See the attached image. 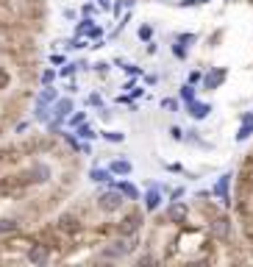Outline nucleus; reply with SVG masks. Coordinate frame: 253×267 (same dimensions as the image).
<instances>
[{"label": "nucleus", "instance_id": "7ed1b4c3", "mask_svg": "<svg viewBox=\"0 0 253 267\" xmlns=\"http://www.w3.org/2000/svg\"><path fill=\"white\" fill-rule=\"evenodd\" d=\"M72 36H84V39H95V42H100V39H103V28L97 25L92 17H84L78 25H75V34Z\"/></svg>", "mask_w": 253, "mask_h": 267}, {"label": "nucleus", "instance_id": "72a5a7b5", "mask_svg": "<svg viewBox=\"0 0 253 267\" xmlns=\"http://www.w3.org/2000/svg\"><path fill=\"white\" fill-rule=\"evenodd\" d=\"M53 81H56V73H53V70H45V73H42V84L45 86H53Z\"/></svg>", "mask_w": 253, "mask_h": 267}, {"label": "nucleus", "instance_id": "79ce46f5", "mask_svg": "<svg viewBox=\"0 0 253 267\" xmlns=\"http://www.w3.org/2000/svg\"><path fill=\"white\" fill-rule=\"evenodd\" d=\"M134 86H137V81H134V78H131V81H125V84H122V89H125V92H131Z\"/></svg>", "mask_w": 253, "mask_h": 267}, {"label": "nucleus", "instance_id": "f3484780", "mask_svg": "<svg viewBox=\"0 0 253 267\" xmlns=\"http://www.w3.org/2000/svg\"><path fill=\"white\" fill-rule=\"evenodd\" d=\"M112 187H117V190H120L128 200H139V190H137V187H134L131 181H114Z\"/></svg>", "mask_w": 253, "mask_h": 267}, {"label": "nucleus", "instance_id": "9d476101", "mask_svg": "<svg viewBox=\"0 0 253 267\" xmlns=\"http://www.w3.org/2000/svg\"><path fill=\"white\" fill-rule=\"evenodd\" d=\"M186 114L192 117V120H206L211 114V103H203V100H192V103H186Z\"/></svg>", "mask_w": 253, "mask_h": 267}, {"label": "nucleus", "instance_id": "4468645a", "mask_svg": "<svg viewBox=\"0 0 253 267\" xmlns=\"http://www.w3.org/2000/svg\"><path fill=\"white\" fill-rule=\"evenodd\" d=\"M89 181L112 187V184H114V172L112 170H103V167H92V170H89Z\"/></svg>", "mask_w": 253, "mask_h": 267}, {"label": "nucleus", "instance_id": "c85d7f7f", "mask_svg": "<svg viewBox=\"0 0 253 267\" xmlns=\"http://www.w3.org/2000/svg\"><path fill=\"white\" fill-rule=\"evenodd\" d=\"M203 3H211V0H178V9H192V6H203Z\"/></svg>", "mask_w": 253, "mask_h": 267}, {"label": "nucleus", "instance_id": "b1692460", "mask_svg": "<svg viewBox=\"0 0 253 267\" xmlns=\"http://www.w3.org/2000/svg\"><path fill=\"white\" fill-rule=\"evenodd\" d=\"M175 42H181L184 48H189V45L198 42V34H192V31H186V34H178V36H175Z\"/></svg>", "mask_w": 253, "mask_h": 267}, {"label": "nucleus", "instance_id": "7c9ffc66", "mask_svg": "<svg viewBox=\"0 0 253 267\" xmlns=\"http://www.w3.org/2000/svg\"><path fill=\"white\" fill-rule=\"evenodd\" d=\"M161 109H167V112H178V100H175V97H164V100H161Z\"/></svg>", "mask_w": 253, "mask_h": 267}, {"label": "nucleus", "instance_id": "2f4dec72", "mask_svg": "<svg viewBox=\"0 0 253 267\" xmlns=\"http://www.w3.org/2000/svg\"><path fill=\"white\" fill-rule=\"evenodd\" d=\"M87 103L92 106V109H95V106H97V109H103V97L97 95V92H92V95L87 97Z\"/></svg>", "mask_w": 253, "mask_h": 267}, {"label": "nucleus", "instance_id": "1a4fd4ad", "mask_svg": "<svg viewBox=\"0 0 253 267\" xmlns=\"http://www.w3.org/2000/svg\"><path fill=\"white\" fill-rule=\"evenodd\" d=\"M47 178H50V167H47V164L34 162L31 167H28V181L31 184H45Z\"/></svg>", "mask_w": 253, "mask_h": 267}, {"label": "nucleus", "instance_id": "cd10ccee", "mask_svg": "<svg viewBox=\"0 0 253 267\" xmlns=\"http://www.w3.org/2000/svg\"><path fill=\"white\" fill-rule=\"evenodd\" d=\"M186 50H189V48H184L181 42H175V45H173V56H175L178 61H184V59H186Z\"/></svg>", "mask_w": 253, "mask_h": 267}, {"label": "nucleus", "instance_id": "2eb2a0df", "mask_svg": "<svg viewBox=\"0 0 253 267\" xmlns=\"http://www.w3.org/2000/svg\"><path fill=\"white\" fill-rule=\"evenodd\" d=\"M61 234H78L81 223H78V217H72V215H61L59 217V225H56Z\"/></svg>", "mask_w": 253, "mask_h": 267}, {"label": "nucleus", "instance_id": "4be33fe9", "mask_svg": "<svg viewBox=\"0 0 253 267\" xmlns=\"http://www.w3.org/2000/svg\"><path fill=\"white\" fill-rule=\"evenodd\" d=\"M81 67H87V64H84V61H70V64H61V75H64V78H72Z\"/></svg>", "mask_w": 253, "mask_h": 267}, {"label": "nucleus", "instance_id": "6e6552de", "mask_svg": "<svg viewBox=\"0 0 253 267\" xmlns=\"http://www.w3.org/2000/svg\"><path fill=\"white\" fill-rule=\"evenodd\" d=\"M72 112H75V103H72V97H59V100L53 103V117H56V120H61V122L67 120Z\"/></svg>", "mask_w": 253, "mask_h": 267}, {"label": "nucleus", "instance_id": "5701e85b", "mask_svg": "<svg viewBox=\"0 0 253 267\" xmlns=\"http://www.w3.org/2000/svg\"><path fill=\"white\" fill-rule=\"evenodd\" d=\"M100 137H103L106 142H112V145H120V142H125V134H122V131H100Z\"/></svg>", "mask_w": 253, "mask_h": 267}, {"label": "nucleus", "instance_id": "4c0bfd02", "mask_svg": "<svg viewBox=\"0 0 253 267\" xmlns=\"http://www.w3.org/2000/svg\"><path fill=\"white\" fill-rule=\"evenodd\" d=\"M95 6H97L95 0H92V3H87V6L81 9V11H84V17H92V14H95Z\"/></svg>", "mask_w": 253, "mask_h": 267}, {"label": "nucleus", "instance_id": "a19ab883", "mask_svg": "<svg viewBox=\"0 0 253 267\" xmlns=\"http://www.w3.org/2000/svg\"><path fill=\"white\" fill-rule=\"evenodd\" d=\"M201 81H203V75L198 73V70H195V73H189V84H201Z\"/></svg>", "mask_w": 253, "mask_h": 267}, {"label": "nucleus", "instance_id": "20e7f679", "mask_svg": "<svg viewBox=\"0 0 253 267\" xmlns=\"http://www.w3.org/2000/svg\"><path fill=\"white\" fill-rule=\"evenodd\" d=\"M226 78H228V70L226 67H209V73L203 75V89H209V92H214V89H220V86L226 84Z\"/></svg>", "mask_w": 253, "mask_h": 267}, {"label": "nucleus", "instance_id": "9b49d317", "mask_svg": "<svg viewBox=\"0 0 253 267\" xmlns=\"http://www.w3.org/2000/svg\"><path fill=\"white\" fill-rule=\"evenodd\" d=\"M211 234H214L217 240L226 242L228 237H231V220H228V217H214V220H211Z\"/></svg>", "mask_w": 253, "mask_h": 267}, {"label": "nucleus", "instance_id": "a878e982", "mask_svg": "<svg viewBox=\"0 0 253 267\" xmlns=\"http://www.w3.org/2000/svg\"><path fill=\"white\" fill-rule=\"evenodd\" d=\"M137 36H139L142 42H150V39H153V28H150L148 23H142L139 31H137Z\"/></svg>", "mask_w": 253, "mask_h": 267}, {"label": "nucleus", "instance_id": "f8f14e48", "mask_svg": "<svg viewBox=\"0 0 253 267\" xmlns=\"http://www.w3.org/2000/svg\"><path fill=\"white\" fill-rule=\"evenodd\" d=\"M142 200H145V212H156L159 206H161V187H150L145 195H142Z\"/></svg>", "mask_w": 253, "mask_h": 267}, {"label": "nucleus", "instance_id": "473e14b6", "mask_svg": "<svg viewBox=\"0 0 253 267\" xmlns=\"http://www.w3.org/2000/svg\"><path fill=\"white\" fill-rule=\"evenodd\" d=\"M120 70H125V73H128V75H134V78L142 75V70L137 67V64H120Z\"/></svg>", "mask_w": 253, "mask_h": 267}, {"label": "nucleus", "instance_id": "aec40b11", "mask_svg": "<svg viewBox=\"0 0 253 267\" xmlns=\"http://www.w3.org/2000/svg\"><path fill=\"white\" fill-rule=\"evenodd\" d=\"M34 120H36V122H47V120H50V106L36 103V106H34Z\"/></svg>", "mask_w": 253, "mask_h": 267}, {"label": "nucleus", "instance_id": "f704fd0d", "mask_svg": "<svg viewBox=\"0 0 253 267\" xmlns=\"http://www.w3.org/2000/svg\"><path fill=\"white\" fill-rule=\"evenodd\" d=\"M64 139H67V145H70L72 150H81V142H78V137H70V134H64Z\"/></svg>", "mask_w": 253, "mask_h": 267}, {"label": "nucleus", "instance_id": "f257e3e1", "mask_svg": "<svg viewBox=\"0 0 253 267\" xmlns=\"http://www.w3.org/2000/svg\"><path fill=\"white\" fill-rule=\"evenodd\" d=\"M125 200H128V198H125L117 187H109L106 192H100V195H97V209H100L103 215H117Z\"/></svg>", "mask_w": 253, "mask_h": 267}, {"label": "nucleus", "instance_id": "c756f323", "mask_svg": "<svg viewBox=\"0 0 253 267\" xmlns=\"http://www.w3.org/2000/svg\"><path fill=\"white\" fill-rule=\"evenodd\" d=\"M125 6H128L125 0H117V3H112V14H114V17H117V20H120V14H122V11H125Z\"/></svg>", "mask_w": 253, "mask_h": 267}, {"label": "nucleus", "instance_id": "58836bf2", "mask_svg": "<svg viewBox=\"0 0 253 267\" xmlns=\"http://www.w3.org/2000/svg\"><path fill=\"white\" fill-rule=\"evenodd\" d=\"M184 192H186L184 187H175V190L170 192V200H178V198H184Z\"/></svg>", "mask_w": 253, "mask_h": 267}, {"label": "nucleus", "instance_id": "dca6fc26", "mask_svg": "<svg viewBox=\"0 0 253 267\" xmlns=\"http://www.w3.org/2000/svg\"><path fill=\"white\" fill-rule=\"evenodd\" d=\"M109 170H112L114 175H122V178H125V175H131L134 172V164L128 162V159H114V162L109 164Z\"/></svg>", "mask_w": 253, "mask_h": 267}, {"label": "nucleus", "instance_id": "423d86ee", "mask_svg": "<svg viewBox=\"0 0 253 267\" xmlns=\"http://www.w3.org/2000/svg\"><path fill=\"white\" fill-rule=\"evenodd\" d=\"M228 187H231V172H223V175L217 178V184H214V190H211L226 209L231 206V192H228Z\"/></svg>", "mask_w": 253, "mask_h": 267}, {"label": "nucleus", "instance_id": "39448f33", "mask_svg": "<svg viewBox=\"0 0 253 267\" xmlns=\"http://www.w3.org/2000/svg\"><path fill=\"white\" fill-rule=\"evenodd\" d=\"M186 217H189V206L181 203V200H170V206H167V220L175 223V225H184Z\"/></svg>", "mask_w": 253, "mask_h": 267}, {"label": "nucleus", "instance_id": "ea45409f", "mask_svg": "<svg viewBox=\"0 0 253 267\" xmlns=\"http://www.w3.org/2000/svg\"><path fill=\"white\" fill-rule=\"evenodd\" d=\"M95 73L106 75V73H109V64H106V61H97V64H95Z\"/></svg>", "mask_w": 253, "mask_h": 267}, {"label": "nucleus", "instance_id": "37998d69", "mask_svg": "<svg viewBox=\"0 0 253 267\" xmlns=\"http://www.w3.org/2000/svg\"><path fill=\"white\" fill-rule=\"evenodd\" d=\"M97 6H100V9H112V3H109V0H95Z\"/></svg>", "mask_w": 253, "mask_h": 267}, {"label": "nucleus", "instance_id": "e433bc0d", "mask_svg": "<svg viewBox=\"0 0 253 267\" xmlns=\"http://www.w3.org/2000/svg\"><path fill=\"white\" fill-rule=\"evenodd\" d=\"M50 64H56V67H61V64H67V59H64L61 53H53V56H50Z\"/></svg>", "mask_w": 253, "mask_h": 267}, {"label": "nucleus", "instance_id": "6ab92c4d", "mask_svg": "<svg viewBox=\"0 0 253 267\" xmlns=\"http://www.w3.org/2000/svg\"><path fill=\"white\" fill-rule=\"evenodd\" d=\"M178 97H181V103H192V100H198L195 97V84H181V89H178Z\"/></svg>", "mask_w": 253, "mask_h": 267}, {"label": "nucleus", "instance_id": "bb28decb", "mask_svg": "<svg viewBox=\"0 0 253 267\" xmlns=\"http://www.w3.org/2000/svg\"><path fill=\"white\" fill-rule=\"evenodd\" d=\"M0 231L17 234V231H20V223H17V220H0Z\"/></svg>", "mask_w": 253, "mask_h": 267}, {"label": "nucleus", "instance_id": "a211bd4d", "mask_svg": "<svg viewBox=\"0 0 253 267\" xmlns=\"http://www.w3.org/2000/svg\"><path fill=\"white\" fill-rule=\"evenodd\" d=\"M56 100H59V92L53 86H45L42 92H39V97H36V103H45V106H53Z\"/></svg>", "mask_w": 253, "mask_h": 267}, {"label": "nucleus", "instance_id": "393cba45", "mask_svg": "<svg viewBox=\"0 0 253 267\" xmlns=\"http://www.w3.org/2000/svg\"><path fill=\"white\" fill-rule=\"evenodd\" d=\"M81 122H87V112H75L67 117V125H72V128H78Z\"/></svg>", "mask_w": 253, "mask_h": 267}, {"label": "nucleus", "instance_id": "f03ea898", "mask_svg": "<svg viewBox=\"0 0 253 267\" xmlns=\"http://www.w3.org/2000/svg\"><path fill=\"white\" fill-rule=\"evenodd\" d=\"M142 223H145L142 212H131V215H125L120 223H117V234H120V237H134V234L142 228Z\"/></svg>", "mask_w": 253, "mask_h": 267}, {"label": "nucleus", "instance_id": "412c9836", "mask_svg": "<svg viewBox=\"0 0 253 267\" xmlns=\"http://www.w3.org/2000/svg\"><path fill=\"white\" fill-rule=\"evenodd\" d=\"M75 137H78V139H95V137H100V134H97V131L92 128V125H87V122H81L78 128H75Z\"/></svg>", "mask_w": 253, "mask_h": 267}, {"label": "nucleus", "instance_id": "ddd939ff", "mask_svg": "<svg viewBox=\"0 0 253 267\" xmlns=\"http://www.w3.org/2000/svg\"><path fill=\"white\" fill-rule=\"evenodd\" d=\"M251 137H253V112H245L242 122H239V131H236V142H245Z\"/></svg>", "mask_w": 253, "mask_h": 267}, {"label": "nucleus", "instance_id": "0eeeda50", "mask_svg": "<svg viewBox=\"0 0 253 267\" xmlns=\"http://www.w3.org/2000/svg\"><path fill=\"white\" fill-rule=\"evenodd\" d=\"M28 262H31V265H47V262H50V245H45V242L31 245V250H28Z\"/></svg>", "mask_w": 253, "mask_h": 267}, {"label": "nucleus", "instance_id": "c9c22d12", "mask_svg": "<svg viewBox=\"0 0 253 267\" xmlns=\"http://www.w3.org/2000/svg\"><path fill=\"white\" fill-rule=\"evenodd\" d=\"M170 137H173V139H178V142H184V139H186V137H184V131L178 128V125H173V128H170Z\"/></svg>", "mask_w": 253, "mask_h": 267}]
</instances>
